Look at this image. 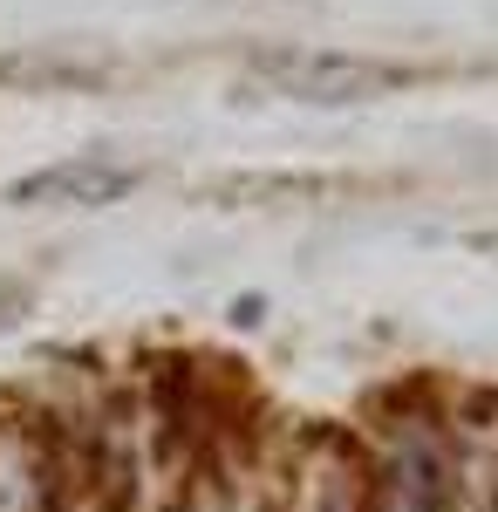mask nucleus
Returning a JSON list of instances; mask_svg holds the SVG:
<instances>
[{
	"instance_id": "nucleus-1",
	"label": "nucleus",
	"mask_w": 498,
	"mask_h": 512,
	"mask_svg": "<svg viewBox=\"0 0 498 512\" xmlns=\"http://www.w3.org/2000/svg\"><path fill=\"white\" fill-rule=\"evenodd\" d=\"M253 76L294 103H362L403 82V69L362 62V55H321V48H273V55H253Z\"/></svg>"
},
{
	"instance_id": "nucleus-2",
	"label": "nucleus",
	"mask_w": 498,
	"mask_h": 512,
	"mask_svg": "<svg viewBox=\"0 0 498 512\" xmlns=\"http://www.w3.org/2000/svg\"><path fill=\"white\" fill-rule=\"evenodd\" d=\"M273 512H369V485H362V465L348 458L342 444H314L301 458L294 485L280 492Z\"/></svg>"
},
{
	"instance_id": "nucleus-3",
	"label": "nucleus",
	"mask_w": 498,
	"mask_h": 512,
	"mask_svg": "<svg viewBox=\"0 0 498 512\" xmlns=\"http://www.w3.org/2000/svg\"><path fill=\"white\" fill-rule=\"evenodd\" d=\"M137 192V171L110 158H69V164H48L35 178L14 185V205H110V198Z\"/></svg>"
},
{
	"instance_id": "nucleus-4",
	"label": "nucleus",
	"mask_w": 498,
	"mask_h": 512,
	"mask_svg": "<svg viewBox=\"0 0 498 512\" xmlns=\"http://www.w3.org/2000/svg\"><path fill=\"white\" fill-rule=\"evenodd\" d=\"M0 512H62L48 444L28 424H7V417H0Z\"/></svg>"
}]
</instances>
